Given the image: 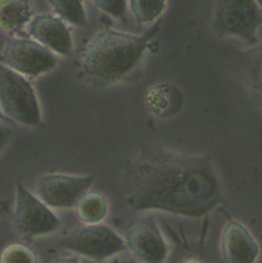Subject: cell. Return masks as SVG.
<instances>
[{"instance_id": "cell-1", "label": "cell", "mask_w": 262, "mask_h": 263, "mask_svg": "<svg viewBox=\"0 0 262 263\" xmlns=\"http://www.w3.org/2000/svg\"><path fill=\"white\" fill-rule=\"evenodd\" d=\"M222 202L223 185L207 156L159 151L134 164L128 203L137 212L198 218Z\"/></svg>"}, {"instance_id": "cell-2", "label": "cell", "mask_w": 262, "mask_h": 263, "mask_svg": "<svg viewBox=\"0 0 262 263\" xmlns=\"http://www.w3.org/2000/svg\"><path fill=\"white\" fill-rule=\"evenodd\" d=\"M146 47V40L140 35L113 29L102 30L87 43L81 55V67L90 78L117 81L136 67Z\"/></svg>"}, {"instance_id": "cell-3", "label": "cell", "mask_w": 262, "mask_h": 263, "mask_svg": "<svg viewBox=\"0 0 262 263\" xmlns=\"http://www.w3.org/2000/svg\"><path fill=\"white\" fill-rule=\"evenodd\" d=\"M0 111L17 124L35 127L42 123V111L31 81L0 63Z\"/></svg>"}, {"instance_id": "cell-4", "label": "cell", "mask_w": 262, "mask_h": 263, "mask_svg": "<svg viewBox=\"0 0 262 263\" xmlns=\"http://www.w3.org/2000/svg\"><path fill=\"white\" fill-rule=\"evenodd\" d=\"M57 245L71 253L96 261L108 260L126 250L124 238L103 223L84 225L72 230Z\"/></svg>"}, {"instance_id": "cell-5", "label": "cell", "mask_w": 262, "mask_h": 263, "mask_svg": "<svg viewBox=\"0 0 262 263\" xmlns=\"http://www.w3.org/2000/svg\"><path fill=\"white\" fill-rule=\"evenodd\" d=\"M12 219L14 230L26 239L51 235L61 225L54 211L22 184L15 187Z\"/></svg>"}, {"instance_id": "cell-6", "label": "cell", "mask_w": 262, "mask_h": 263, "mask_svg": "<svg viewBox=\"0 0 262 263\" xmlns=\"http://www.w3.org/2000/svg\"><path fill=\"white\" fill-rule=\"evenodd\" d=\"M0 56V63L28 79L52 71L59 62L55 54L35 41L26 37L7 40Z\"/></svg>"}, {"instance_id": "cell-7", "label": "cell", "mask_w": 262, "mask_h": 263, "mask_svg": "<svg viewBox=\"0 0 262 263\" xmlns=\"http://www.w3.org/2000/svg\"><path fill=\"white\" fill-rule=\"evenodd\" d=\"M95 178L87 175L48 172L40 176L34 193L52 210L73 209L79 197L92 187Z\"/></svg>"}, {"instance_id": "cell-8", "label": "cell", "mask_w": 262, "mask_h": 263, "mask_svg": "<svg viewBox=\"0 0 262 263\" xmlns=\"http://www.w3.org/2000/svg\"><path fill=\"white\" fill-rule=\"evenodd\" d=\"M214 23L220 32L255 42L261 26V10L256 2L224 0L215 4Z\"/></svg>"}, {"instance_id": "cell-9", "label": "cell", "mask_w": 262, "mask_h": 263, "mask_svg": "<svg viewBox=\"0 0 262 263\" xmlns=\"http://www.w3.org/2000/svg\"><path fill=\"white\" fill-rule=\"evenodd\" d=\"M126 249L142 263H166L169 256L168 243L157 221L151 216L130 223L124 234Z\"/></svg>"}, {"instance_id": "cell-10", "label": "cell", "mask_w": 262, "mask_h": 263, "mask_svg": "<svg viewBox=\"0 0 262 263\" xmlns=\"http://www.w3.org/2000/svg\"><path fill=\"white\" fill-rule=\"evenodd\" d=\"M26 31L31 40L56 56L68 57L73 52V41L69 28L53 13L32 15Z\"/></svg>"}, {"instance_id": "cell-11", "label": "cell", "mask_w": 262, "mask_h": 263, "mask_svg": "<svg viewBox=\"0 0 262 263\" xmlns=\"http://www.w3.org/2000/svg\"><path fill=\"white\" fill-rule=\"evenodd\" d=\"M220 258L224 263H256L260 247L255 236L240 221L227 220L219 239Z\"/></svg>"}, {"instance_id": "cell-12", "label": "cell", "mask_w": 262, "mask_h": 263, "mask_svg": "<svg viewBox=\"0 0 262 263\" xmlns=\"http://www.w3.org/2000/svg\"><path fill=\"white\" fill-rule=\"evenodd\" d=\"M144 102L147 109L159 119H170L180 113L184 105V95L178 86L159 82L146 89Z\"/></svg>"}, {"instance_id": "cell-13", "label": "cell", "mask_w": 262, "mask_h": 263, "mask_svg": "<svg viewBox=\"0 0 262 263\" xmlns=\"http://www.w3.org/2000/svg\"><path fill=\"white\" fill-rule=\"evenodd\" d=\"M73 209L84 225L102 224L109 214V201L102 192L90 189L79 197Z\"/></svg>"}, {"instance_id": "cell-14", "label": "cell", "mask_w": 262, "mask_h": 263, "mask_svg": "<svg viewBox=\"0 0 262 263\" xmlns=\"http://www.w3.org/2000/svg\"><path fill=\"white\" fill-rule=\"evenodd\" d=\"M32 18L31 4L28 2H0V30L17 32L26 29Z\"/></svg>"}, {"instance_id": "cell-15", "label": "cell", "mask_w": 262, "mask_h": 263, "mask_svg": "<svg viewBox=\"0 0 262 263\" xmlns=\"http://www.w3.org/2000/svg\"><path fill=\"white\" fill-rule=\"evenodd\" d=\"M57 18L76 27H87L88 19L83 2H47Z\"/></svg>"}, {"instance_id": "cell-16", "label": "cell", "mask_w": 262, "mask_h": 263, "mask_svg": "<svg viewBox=\"0 0 262 263\" xmlns=\"http://www.w3.org/2000/svg\"><path fill=\"white\" fill-rule=\"evenodd\" d=\"M128 9L133 13L136 21L141 24H149L156 21L165 12L166 2H129Z\"/></svg>"}, {"instance_id": "cell-17", "label": "cell", "mask_w": 262, "mask_h": 263, "mask_svg": "<svg viewBox=\"0 0 262 263\" xmlns=\"http://www.w3.org/2000/svg\"><path fill=\"white\" fill-rule=\"evenodd\" d=\"M0 263H40L36 252L27 243L10 242L0 251Z\"/></svg>"}, {"instance_id": "cell-18", "label": "cell", "mask_w": 262, "mask_h": 263, "mask_svg": "<svg viewBox=\"0 0 262 263\" xmlns=\"http://www.w3.org/2000/svg\"><path fill=\"white\" fill-rule=\"evenodd\" d=\"M93 5L99 8V9L109 15L113 16L114 19H124L126 10H127V3L126 2H117V0H102V2H95Z\"/></svg>"}, {"instance_id": "cell-19", "label": "cell", "mask_w": 262, "mask_h": 263, "mask_svg": "<svg viewBox=\"0 0 262 263\" xmlns=\"http://www.w3.org/2000/svg\"><path fill=\"white\" fill-rule=\"evenodd\" d=\"M12 128L0 122V154H2L7 146L10 144L12 138Z\"/></svg>"}, {"instance_id": "cell-20", "label": "cell", "mask_w": 262, "mask_h": 263, "mask_svg": "<svg viewBox=\"0 0 262 263\" xmlns=\"http://www.w3.org/2000/svg\"><path fill=\"white\" fill-rule=\"evenodd\" d=\"M53 263H81L80 260L76 256H65L57 258L53 261Z\"/></svg>"}, {"instance_id": "cell-21", "label": "cell", "mask_w": 262, "mask_h": 263, "mask_svg": "<svg viewBox=\"0 0 262 263\" xmlns=\"http://www.w3.org/2000/svg\"><path fill=\"white\" fill-rule=\"evenodd\" d=\"M181 263H207L205 261H203L202 259L200 258H194V257H191V258H186L184 259Z\"/></svg>"}, {"instance_id": "cell-22", "label": "cell", "mask_w": 262, "mask_h": 263, "mask_svg": "<svg viewBox=\"0 0 262 263\" xmlns=\"http://www.w3.org/2000/svg\"><path fill=\"white\" fill-rule=\"evenodd\" d=\"M3 120H5V117H4V115H3L2 111H0V122H2Z\"/></svg>"}]
</instances>
